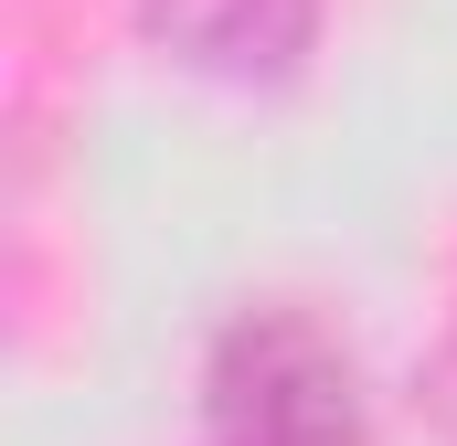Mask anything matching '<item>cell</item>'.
Here are the masks:
<instances>
[{
	"instance_id": "1",
	"label": "cell",
	"mask_w": 457,
	"mask_h": 446,
	"mask_svg": "<svg viewBox=\"0 0 457 446\" xmlns=\"http://www.w3.org/2000/svg\"><path fill=\"white\" fill-rule=\"evenodd\" d=\"M203 425L213 446H361V361L320 309L266 298L203 361Z\"/></svg>"
},
{
	"instance_id": "3",
	"label": "cell",
	"mask_w": 457,
	"mask_h": 446,
	"mask_svg": "<svg viewBox=\"0 0 457 446\" xmlns=\"http://www.w3.org/2000/svg\"><path fill=\"white\" fill-rule=\"evenodd\" d=\"M426 415H436V436L457 446V330H447V351H436V372H426Z\"/></svg>"
},
{
	"instance_id": "2",
	"label": "cell",
	"mask_w": 457,
	"mask_h": 446,
	"mask_svg": "<svg viewBox=\"0 0 457 446\" xmlns=\"http://www.w3.org/2000/svg\"><path fill=\"white\" fill-rule=\"evenodd\" d=\"M138 32L213 86H287L320 43V0H138Z\"/></svg>"
}]
</instances>
